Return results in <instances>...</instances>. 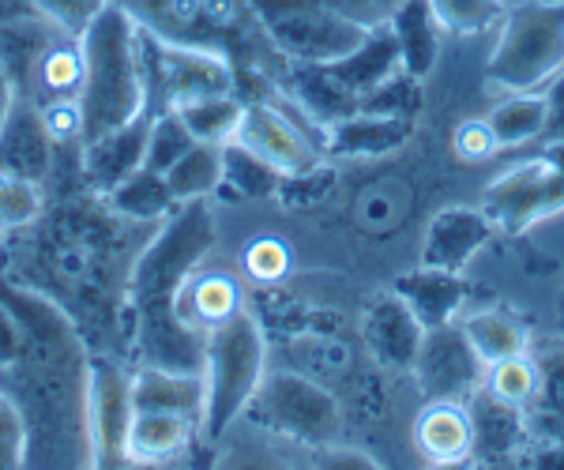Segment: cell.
Listing matches in <instances>:
<instances>
[{
    "label": "cell",
    "mask_w": 564,
    "mask_h": 470,
    "mask_svg": "<svg viewBox=\"0 0 564 470\" xmlns=\"http://www.w3.org/2000/svg\"><path fill=\"white\" fill-rule=\"evenodd\" d=\"M159 222H129L109 211L98 193L84 188L15 230V245L0 260L23 264L12 283L34 286L65 309L87 347L109 358H129V275Z\"/></svg>",
    "instance_id": "1"
},
{
    "label": "cell",
    "mask_w": 564,
    "mask_h": 470,
    "mask_svg": "<svg viewBox=\"0 0 564 470\" xmlns=\"http://www.w3.org/2000/svg\"><path fill=\"white\" fill-rule=\"evenodd\" d=\"M26 347L0 384L23 414V467H90V347L76 320L34 286L0 278Z\"/></svg>",
    "instance_id": "2"
},
{
    "label": "cell",
    "mask_w": 564,
    "mask_h": 470,
    "mask_svg": "<svg viewBox=\"0 0 564 470\" xmlns=\"http://www.w3.org/2000/svg\"><path fill=\"white\" fill-rule=\"evenodd\" d=\"M215 249V215L207 200L181 204L140 249L129 275V354L135 365L204 373L207 336L185 324L181 291Z\"/></svg>",
    "instance_id": "3"
},
{
    "label": "cell",
    "mask_w": 564,
    "mask_h": 470,
    "mask_svg": "<svg viewBox=\"0 0 564 470\" xmlns=\"http://www.w3.org/2000/svg\"><path fill=\"white\" fill-rule=\"evenodd\" d=\"M143 31L177 45L223 53L238 76V95L263 98L260 90L286 79L290 61H282L263 34L249 0H113Z\"/></svg>",
    "instance_id": "4"
},
{
    "label": "cell",
    "mask_w": 564,
    "mask_h": 470,
    "mask_svg": "<svg viewBox=\"0 0 564 470\" xmlns=\"http://www.w3.org/2000/svg\"><path fill=\"white\" fill-rule=\"evenodd\" d=\"M79 45H84L79 113H84L87 143L143 113V68L135 20L113 0L87 23V31L79 34Z\"/></svg>",
    "instance_id": "5"
},
{
    "label": "cell",
    "mask_w": 564,
    "mask_h": 470,
    "mask_svg": "<svg viewBox=\"0 0 564 470\" xmlns=\"http://www.w3.org/2000/svg\"><path fill=\"white\" fill-rule=\"evenodd\" d=\"M268 373V339L252 313H234L207 331L204 347V422L199 433L218 440L252 403Z\"/></svg>",
    "instance_id": "6"
},
{
    "label": "cell",
    "mask_w": 564,
    "mask_h": 470,
    "mask_svg": "<svg viewBox=\"0 0 564 470\" xmlns=\"http://www.w3.org/2000/svg\"><path fill=\"white\" fill-rule=\"evenodd\" d=\"M564 72V0H527L500 15L486 79L508 95L542 90Z\"/></svg>",
    "instance_id": "7"
},
{
    "label": "cell",
    "mask_w": 564,
    "mask_h": 470,
    "mask_svg": "<svg viewBox=\"0 0 564 470\" xmlns=\"http://www.w3.org/2000/svg\"><path fill=\"white\" fill-rule=\"evenodd\" d=\"M140 39V68H143V113H166L177 106L207 95H230L238 90L234 65L223 53L196 50V45H177L159 34L143 31L135 23Z\"/></svg>",
    "instance_id": "8"
},
{
    "label": "cell",
    "mask_w": 564,
    "mask_h": 470,
    "mask_svg": "<svg viewBox=\"0 0 564 470\" xmlns=\"http://www.w3.org/2000/svg\"><path fill=\"white\" fill-rule=\"evenodd\" d=\"M263 34L290 65H327L366 39V26L343 20L321 0H249Z\"/></svg>",
    "instance_id": "9"
},
{
    "label": "cell",
    "mask_w": 564,
    "mask_h": 470,
    "mask_svg": "<svg viewBox=\"0 0 564 470\" xmlns=\"http://www.w3.org/2000/svg\"><path fill=\"white\" fill-rule=\"evenodd\" d=\"M245 418H252L260 429L302 440V445L313 448L332 445L335 433L343 426L335 395L302 373H290V369L263 373L257 395L245 406Z\"/></svg>",
    "instance_id": "10"
},
{
    "label": "cell",
    "mask_w": 564,
    "mask_h": 470,
    "mask_svg": "<svg viewBox=\"0 0 564 470\" xmlns=\"http://www.w3.org/2000/svg\"><path fill=\"white\" fill-rule=\"evenodd\" d=\"M481 211L497 230L520 233L534 230L539 222L564 211V140H550L542 155L505 170L494 185L486 188Z\"/></svg>",
    "instance_id": "11"
},
{
    "label": "cell",
    "mask_w": 564,
    "mask_h": 470,
    "mask_svg": "<svg viewBox=\"0 0 564 470\" xmlns=\"http://www.w3.org/2000/svg\"><path fill=\"white\" fill-rule=\"evenodd\" d=\"M411 373L425 403H467L486 384V361L478 358L463 324L452 320L425 328Z\"/></svg>",
    "instance_id": "12"
},
{
    "label": "cell",
    "mask_w": 564,
    "mask_h": 470,
    "mask_svg": "<svg viewBox=\"0 0 564 470\" xmlns=\"http://www.w3.org/2000/svg\"><path fill=\"white\" fill-rule=\"evenodd\" d=\"M132 373L121 358H90V467H132Z\"/></svg>",
    "instance_id": "13"
},
{
    "label": "cell",
    "mask_w": 564,
    "mask_h": 470,
    "mask_svg": "<svg viewBox=\"0 0 564 470\" xmlns=\"http://www.w3.org/2000/svg\"><path fill=\"white\" fill-rule=\"evenodd\" d=\"M234 140L241 147H249L252 155H260L268 166H275L282 177L308 174L324 162V151L308 140V132H302V124L290 113H282L275 102L268 98H249L238 124Z\"/></svg>",
    "instance_id": "14"
},
{
    "label": "cell",
    "mask_w": 564,
    "mask_h": 470,
    "mask_svg": "<svg viewBox=\"0 0 564 470\" xmlns=\"http://www.w3.org/2000/svg\"><path fill=\"white\" fill-rule=\"evenodd\" d=\"M57 166V143L45 129L42 106L26 95H15L12 110L0 124V174L45 188Z\"/></svg>",
    "instance_id": "15"
},
{
    "label": "cell",
    "mask_w": 564,
    "mask_h": 470,
    "mask_svg": "<svg viewBox=\"0 0 564 470\" xmlns=\"http://www.w3.org/2000/svg\"><path fill=\"white\" fill-rule=\"evenodd\" d=\"M422 320L411 313V305L403 302L395 291L372 297L366 305V316H361V342L372 358L384 369H395V373H411L417 347H422Z\"/></svg>",
    "instance_id": "16"
},
{
    "label": "cell",
    "mask_w": 564,
    "mask_h": 470,
    "mask_svg": "<svg viewBox=\"0 0 564 470\" xmlns=\"http://www.w3.org/2000/svg\"><path fill=\"white\" fill-rule=\"evenodd\" d=\"M470 414V437H475V456L486 467H516L520 451L531 440V426H527V411L516 403L497 400L494 392L478 387L467 400Z\"/></svg>",
    "instance_id": "17"
},
{
    "label": "cell",
    "mask_w": 564,
    "mask_h": 470,
    "mask_svg": "<svg viewBox=\"0 0 564 470\" xmlns=\"http://www.w3.org/2000/svg\"><path fill=\"white\" fill-rule=\"evenodd\" d=\"M148 132H151V113H140L129 124H121V129H109L79 147V177H84L90 193L106 196L109 188L121 185L124 177L143 166Z\"/></svg>",
    "instance_id": "18"
},
{
    "label": "cell",
    "mask_w": 564,
    "mask_h": 470,
    "mask_svg": "<svg viewBox=\"0 0 564 470\" xmlns=\"http://www.w3.org/2000/svg\"><path fill=\"white\" fill-rule=\"evenodd\" d=\"M494 233H497V226L489 222L486 211H475V207H444V211H436L430 226H425L422 264L459 271L463 275V267L494 241Z\"/></svg>",
    "instance_id": "19"
},
{
    "label": "cell",
    "mask_w": 564,
    "mask_h": 470,
    "mask_svg": "<svg viewBox=\"0 0 564 470\" xmlns=\"http://www.w3.org/2000/svg\"><path fill=\"white\" fill-rule=\"evenodd\" d=\"M327 72V79H332L335 87L343 90L347 98L354 102H361V95L372 90L377 84H384L391 72L403 68V61H399V42L395 34H391V26H372L366 31V39H361L347 57L339 61H327L321 65Z\"/></svg>",
    "instance_id": "20"
},
{
    "label": "cell",
    "mask_w": 564,
    "mask_h": 470,
    "mask_svg": "<svg viewBox=\"0 0 564 470\" xmlns=\"http://www.w3.org/2000/svg\"><path fill=\"white\" fill-rule=\"evenodd\" d=\"M324 155L327 159H388L411 140L414 121L377 113H350L324 129Z\"/></svg>",
    "instance_id": "21"
},
{
    "label": "cell",
    "mask_w": 564,
    "mask_h": 470,
    "mask_svg": "<svg viewBox=\"0 0 564 470\" xmlns=\"http://www.w3.org/2000/svg\"><path fill=\"white\" fill-rule=\"evenodd\" d=\"M411 433L417 456L430 467H459L475 456L467 403H425Z\"/></svg>",
    "instance_id": "22"
},
{
    "label": "cell",
    "mask_w": 564,
    "mask_h": 470,
    "mask_svg": "<svg viewBox=\"0 0 564 470\" xmlns=\"http://www.w3.org/2000/svg\"><path fill=\"white\" fill-rule=\"evenodd\" d=\"M79 90H84V45H79L76 34H57L34 57L20 95H26L39 106H50L79 98Z\"/></svg>",
    "instance_id": "23"
},
{
    "label": "cell",
    "mask_w": 564,
    "mask_h": 470,
    "mask_svg": "<svg viewBox=\"0 0 564 470\" xmlns=\"http://www.w3.org/2000/svg\"><path fill=\"white\" fill-rule=\"evenodd\" d=\"M391 291L411 305V313L422 320V328L452 324L456 313L463 309V302H467V283L459 278V271H444V267H430V264L399 275Z\"/></svg>",
    "instance_id": "24"
},
{
    "label": "cell",
    "mask_w": 564,
    "mask_h": 470,
    "mask_svg": "<svg viewBox=\"0 0 564 470\" xmlns=\"http://www.w3.org/2000/svg\"><path fill=\"white\" fill-rule=\"evenodd\" d=\"M132 411H170L204 422V373L135 365L132 369Z\"/></svg>",
    "instance_id": "25"
},
{
    "label": "cell",
    "mask_w": 564,
    "mask_h": 470,
    "mask_svg": "<svg viewBox=\"0 0 564 470\" xmlns=\"http://www.w3.org/2000/svg\"><path fill=\"white\" fill-rule=\"evenodd\" d=\"M199 422L170 411H132L129 426V463L132 467H159L181 459L196 440Z\"/></svg>",
    "instance_id": "26"
},
{
    "label": "cell",
    "mask_w": 564,
    "mask_h": 470,
    "mask_svg": "<svg viewBox=\"0 0 564 470\" xmlns=\"http://www.w3.org/2000/svg\"><path fill=\"white\" fill-rule=\"evenodd\" d=\"M527 350H531L542 376L539 400L527 406V426L534 437L564 440V331L534 339Z\"/></svg>",
    "instance_id": "27"
},
{
    "label": "cell",
    "mask_w": 564,
    "mask_h": 470,
    "mask_svg": "<svg viewBox=\"0 0 564 470\" xmlns=\"http://www.w3.org/2000/svg\"><path fill=\"white\" fill-rule=\"evenodd\" d=\"M388 26L399 42V61H403V68L417 79L430 76L436 57H441V34H444L430 0H403V4L395 8V15L388 20Z\"/></svg>",
    "instance_id": "28"
},
{
    "label": "cell",
    "mask_w": 564,
    "mask_h": 470,
    "mask_svg": "<svg viewBox=\"0 0 564 470\" xmlns=\"http://www.w3.org/2000/svg\"><path fill=\"white\" fill-rule=\"evenodd\" d=\"M102 200L109 204V211L129 222H162L181 207L174 200V193H170L166 174H154L148 166H140L135 174L124 177L121 185L109 188Z\"/></svg>",
    "instance_id": "29"
},
{
    "label": "cell",
    "mask_w": 564,
    "mask_h": 470,
    "mask_svg": "<svg viewBox=\"0 0 564 470\" xmlns=\"http://www.w3.org/2000/svg\"><path fill=\"white\" fill-rule=\"evenodd\" d=\"M241 286L230 275H193L181 291V316L185 324H193L196 331H212L223 320H230L234 313H241Z\"/></svg>",
    "instance_id": "30"
},
{
    "label": "cell",
    "mask_w": 564,
    "mask_h": 470,
    "mask_svg": "<svg viewBox=\"0 0 564 470\" xmlns=\"http://www.w3.org/2000/svg\"><path fill=\"white\" fill-rule=\"evenodd\" d=\"M494 129L497 147H523L545 135V121H550V106H545V90H520L508 95L505 102L494 106V113L486 117Z\"/></svg>",
    "instance_id": "31"
},
{
    "label": "cell",
    "mask_w": 564,
    "mask_h": 470,
    "mask_svg": "<svg viewBox=\"0 0 564 470\" xmlns=\"http://www.w3.org/2000/svg\"><path fill=\"white\" fill-rule=\"evenodd\" d=\"M463 331H467V339L475 342L478 358L486 361V365L505 361L512 354H523V350L531 347V336H527L523 320L516 313H508V309L470 313L467 320H463Z\"/></svg>",
    "instance_id": "32"
},
{
    "label": "cell",
    "mask_w": 564,
    "mask_h": 470,
    "mask_svg": "<svg viewBox=\"0 0 564 470\" xmlns=\"http://www.w3.org/2000/svg\"><path fill=\"white\" fill-rule=\"evenodd\" d=\"M282 174L275 166H268L260 155H252L249 147H241L238 140L223 143V185L218 193L230 200H268L279 193Z\"/></svg>",
    "instance_id": "33"
},
{
    "label": "cell",
    "mask_w": 564,
    "mask_h": 470,
    "mask_svg": "<svg viewBox=\"0 0 564 470\" xmlns=\"http://www.w3.org/2000/svg\"><path fill=\"white\" fill-rule=\"evenodd\" d=\"M241 113H245V98L238 90L230 95H207V98H193V102L177 106V117L185 121V129L196 135V143H230L238 135V124H241Z\"/></svg>",
    "instance_id": "34"
},
{
    "label": "cell",
    "mask_w": 564,
    "mask_h": 470,
    "mask_svg": "<svg viewBox=\"0 0 564 470\" xmlns=\"http://www.w3.org/2000/svg\"><path fill=\"white\" fill-rule=\"evenodd\" d=\"M166 185L177 204L215 196L218 185H223V147H215V143H196L185 159L166 170Z\"/></svg>",
    "instance_id": "35"
},
{
    "label": "cell",
    "mask_w": 564,
    "mask_h": 470,
    "mask_svg": "<svg viewBox=\"0 0 564 470\" xmlns=\"http://www.w3.org/2000/svg\"><path fill=\"white\" fill-rule=\"evenodd\" d=\"M486 392H494L497 400L505 403H516V406H531L539 400V387H542V376H539V365H534L531 350H523V354H512L505 361H494V365L486 369Z\"/></svg>",
    "instance_id": "36"
},
{
    "label": "cell",
    "mask_w": 564,
    "mask_h": 470,
    "mask_svg": "<svg viewBox=\"0 0 564 470\" xmlns=\"http://www.w3.org/2000/svg\"><path fill=\"white\" fill-rule=\"evenodd\" d=\"M358 110L377 113V117H399V121H414L417 110H422V79L411 76L406 68L391 72L384 84H377L361 95Z\"/></svg>",
    "instance_id": "37"
},
{
    "label": "cell",
    "mask_w": 564,
    "mask_h": 470,
    "mask_svg": "<svg viewBox=\"0 0 564 470\" xmlns=\"http://www.w3.org/2000/svg\"><path fill=\"white\" fill-rule=\"evenodd\" d=\"M193 147H196V135L185 129L177 110L154 113L151 132H148V151H143V166L154 170V174H166V170L185 159Z\"/></svg>",
    "instance_id": "38"
},
{
    "label": "cell",
    "mask_w": 564,
    "mask_h": 470,
    "mask_svg": "<svg viewBox=\"0 0 564 470\" xmlns=\"http://www.w3.org/2000/svg\"><path fill=\"white\" fill-rule=\"evenodd\" d=\"M430 8L444 34H459V39L486 34L505 15V0H430Z\"/></svg>",
    "instance_id": "39"
},
{
    "label": "cell",
    "mask_w": 564,
    "mask_h": 470,
    "mask_svg": "<svg viewBox=\"0 0 564 470\" xmlns=\"http://www.w3.org/2000/svg\"><path fill=\"white\" fill-rule=\"evenodd\" d=\"M42 207H45V200H42L39 185H23V181H12V177L0 174V238L23 230L26 222H34Z\"/></svg>",
    "instance_id": "40"
},
{
    "label": "cell",
    "mask_w": 564,
    "mask_h": 470,
    "mask_svg": "<svg viewBox=\"0 0 564 470\" xmlns=\"http://www.w3.org/2000/svg\"><path fill=\"white\" fill-rule=\"evenodd\" d=\"M245 275L252 283H279L290 271V249L282 245L279 238H257L249 249H245Z\"/></svg>",
    "instance_id": "41"
},
{
    "label": "cell",
    "mask_w": 564,
    "mask_h": 470,
    "mask_svg": "<svg viewBox=\"0 0 564 470\" xmlns=\"http://www.w3.org/2000/svg\"><path fill=\"white\" fill-rule=\"evenodd\" d=\"M34 8L50 20L57 31H65V34H84L87 31V23L95 20L98 12L109 4V0H31Z\"/></svg>",
    "instance_id": "42"
},
{
    "label": "cell",
    "mask_w": 564,
    "mask_h": 470,
    "mask_svg": "<svg viewBox=\"0 0 564 470\" xmlns=\"http://www.w3.org/2000/svg\"><path fill=\"white\" fill-rule=\"evenodd\" d=\"M23 448H26L23 414L12 395L0 387V470L23 467Z\"/></svg>",
    "instance_id": "43"
},
{
    "label": "cell",
    "mask_w": 564,
    "mask_h": 470,
    "mask_svg": "<svg viewBox=\"0 0 564 470\" xmlns=\"http://www.w3.org/2000/svg\"><path fill=\"white\" fill-rule=\"evenodd\" d=\"M321 4H327L332 12H339L343 20L372 31V26H384L403 0H321Z\"/></svg>",
    "instance_id": "44"
},
{
    "label": "cell",
    "mask_w": 564,
    "mask_h": 470,
    "mask_svg": "<svg viewBox=\"0 0 564 470\" xmlns=\"http://www.w3.org/2000/svg\"><path fill=\"white\" fill-rule=\"evenodd\" d=\"M452 151H456L463 162H481V159H489L500 147L494 140L489 121H463L456 129V140H452Z\"/></svg>",
    "instance_id": "45"
},
{
    "label": "cell",
    "mask_w": 564,
    "mask_h": 470,
    "mask_svg": "<svg viewBox=\"0 0 564 470\" xmlns=\"http://www.w3.org/2000/svg\"><path fill=\"white\" fill-rule=\"evenodd\" d=\"M26 347V331H23V320L15 316L12 305L0 297V373H4L8 365H15Z\"/></svg>",
    "instance_id": "46"
},
{
    "label": "cell",
    "mask_w": 564,
    "mask_h": 470,
    "mask_svg": "<svg viewBox=\"0 0 564 470\" xmlns=\"http://www.w3.org/2000/svg\"><path fill=\"white\" fill-rule=\"evenodd\" d=\"M516 467H531V470H564V440L553 437H534L527 440V448L520 451Z\"/></svg>",
    "instance_id": "47"
},
{
    "label": "cell",
    "mask_w": 564,
    "mask_h": 470,
    "mask_svg": "<svg viewBox=\"0 0 564 470\" xmlns=\"http://www.w3.org/2000/svg\"><path fill=\"white\" fill-rule=\"evenodd\" d=\"M545 106H550V121H545V135L550 140H564V72L550 79L545 87Z\"/></svg>",
    "instance_id": "48"
},
{
    "label": "cell",
    "mask_w": 564,
    "mask_h": 470,
    "mask_svg": "<svg viewBox=\"0 0 564 470\" xmlns=\"http://www.w3.org/2000/svg\"><path fill=\"white\" fill-rule=\"evenodd\" d=\"M12 102H15V84H12V76L4 72V65H0V124H4V117H8V110H12Z\"/></svg>",
    "instance_id": "49"
},
{
    "label": "cell",
    "mask_w": 564,
    "mask_h": 470,
    "mask_svg": "<svg viewBox=\"0 0 564 470\" xmlns=\"http://www.w3.org/2000/svg\"><path fill=\"white\" fill-rule=\"evenodd\" d=\"M557 320H561V331H564V286H561V297H557Z\"/></svg>",
    "instance_id": "50"
},
{
    "label": "cell",
    "mask_w": 564,
    "mask_h": 470,
    "mask_svg": "<svg viewBox=\"0 0 564 470\" xmlns=\"http://www.w3.org/2000/svg\"><path fill=\"white\" fill-rule=\"evenodd\" d=\"M0 256H4V238H0Z\"/></svg>",
    "instance_id": "51"
}]
</instances>
